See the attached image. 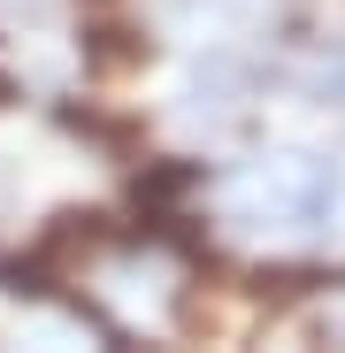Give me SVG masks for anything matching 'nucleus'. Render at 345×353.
Instances as JSON below:
<instances>
[{
	"label": "nucleus",
	"mask_w": 345,
	"mask_h": 353,
	"mask_svg": "<svg viewBox=\"0 0 345 353\" xmlns=\"http://www.w3.org/2000/svg\"><path fill=\"white\" fill-rule=\"evenodd\" d=\"M215 200L230 223H269V230H307L337 208V169L315 154H261L246 169L215 176Z\"/></svg>",
	"instance_id": "f257e3e1"
}]
</instances>
